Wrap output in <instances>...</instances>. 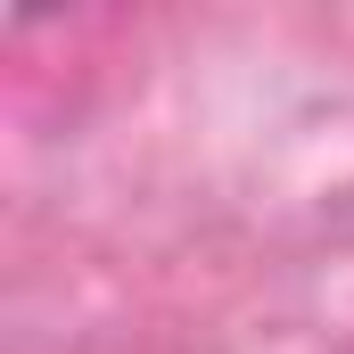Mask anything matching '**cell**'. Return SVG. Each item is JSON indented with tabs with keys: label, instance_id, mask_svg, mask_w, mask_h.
<instances>
[]
</instances>
